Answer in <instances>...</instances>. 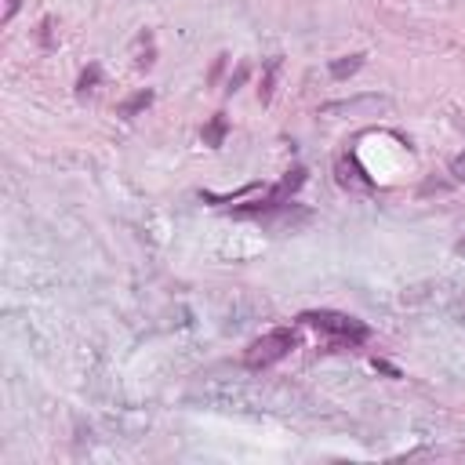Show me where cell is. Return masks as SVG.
I'll use <instances>...</instances> for the list:
<instances>
[{"mask_svg": "<svg viewBox=\"0 0 465 465\" xmlns=\"http://www.w3.org/2000/svg\"><path fill=\"white\" fill-rule=\"evenodd\" d=\"M298 346V334L291 327H273L269 334L255 338L251 346H247L244 353V363L251 367V371H262V367H273L276 360H284L291 349Z\"/></svg>", "mask_w": 465, "mask_h": 465, "instance_id": "cell-2", "label": "cell"}, {"mask_svg": "<svg viewBox=\"0 0 465 465\" xmlns=\"http://www.w3.org/2000/svg\"><path fill=\"white\" fill-rule=\"evenodd\" d=\"M18 8H22V0H8V11H4V22H11Z\"/></svg>", "mask_w": 465, "mask_h": 465, "instance_id": "cell-14", "label": "cell"}, {"mask_svg": "<svg viewBox=\"0 0 465 465\" xmlns=\"http://www.w3.org/2000/svg\"><path fill=\"white\" fill-rule=\"evenodd\" d=\"M226 62H229V55H219V58H214V66H211V73H207V84H219V80H222Z\"/></svg>", "mask_w": 465, "mask_h": 465, "instance_id": "cell-10", "label": "cell"}, {"mask_svg": "<svg viewBox=\"0 0 465 465\" xmlns=\"http://www.w3.org/2000/svg\"><path fill=\"white\" fill-rule=\"evenodd\" d=\"M51 29H55V18H40V26H37V40H40V48H55V33H51Z\"/></svg>", "mask_w": 465, "mask_h": 465, "instance_id": "cell-8", "label": "cell"}, {"mask_svg": "<svg viewBox=\"0 0 465 465\" xmlns=\"http://www.w3.org/2000/svg\"><path fill=\"white\" fill-rule=\"evenodd\" d=\"M153 62H157V48L149 44V48H146V51L135 58V66H138V70H153Z\"/></svg>", "mask_w": 465, "mask_h": 465, "instance_id": "cell-11", "label": "cell"}, {"mask_svg": "<svg viewBox=\"0 0 465 465\" xmlns=\"http://www.w3.org/2000/svg\"><path fill=\"white\" fill-rule=\"evenodd\" d=\"M375 371H382V375H389V378H404V375H400V367H393L389 360H378V356H375Z\"/></svg>", "mask_w": 465, "mask_h": 465, "instance_id": "cell-13", "label": "cell"}, {"mask_svg": "<svg viewBox=\"0 0 465 465\" xmlns=\"http://www.w3.org/2000/svg\"><path fill=\"white\" fill-rule=\"evenodd\" d=\"M360 66H363V55H360V51L342 55V58H334V62H331V77H334V80H349Z\"/></svg>", "mask_w": 465, "mask_h": 465, "instance_id": "cell-5", "label": "cell"}, {"mask_svg": "<svg viewBox=\"0 0 465 465\" xmlns=\"http://www.w3.org/2000/svg\"><path fill=\"white\" fill-rule=\"evenodd\" d=\"M305 327H317L320 334H327V353H342V349H356L371 338V327L349 313H334V309H305L298 317Z\"/></svg>", "mask_w": 465, "mask_h": 465, "instance_id": "cell-1", "label": "cell"}, {"mask_svg": "<svg viewBox=\"0 0 465 465\" xmlns=\"http://www.w3.org/2000/svg\"><path fill=\"white\" fill-rule=\"evenodd\" d=\"M247 77H251V66H247V62H244V66H240V70H236V73L229 77V87H226L229 95H233V91H240V87L247 84Z\"/></svg>", "mask_w": 465, "mask_h": 465, "instance_id": "cell-9", "label": "cell"}, {"mask_svg": "<svg viewBox=\"0 0 465 465\" xmlns=\"http://www.w3.org/2000/svg\"><path fill=\"white\" fill-rule=\"evenodd\" d=\"M226 135H229V120H226V113H214L204 128H200V138H204V146H211V149H219L222 142H226Z\"/></svg>", "mask_w": 465, "mask_h": 465, "instance_id": "cell-3", "label": "cell"}, {"mask_svg": "<svg viewBox=\"0 0 465 465\" xmlns=\"http://www.w3.org/2000/svg\"><path fill=\"white\" fill-rule=\"evenodd\" d=\"M276 66H280V58H269V70H266V77H262V84H258V102L266 106L269 99H273V84H276Z\"/></svg>", "mask_w": 465, "mask_h": 465, "instance_id": "cell-6", "label": "cell"}, {"mask_svg": "<svg viewBox=\"0 0 465 465\" xmlns=\"http://www.w3.org/2000/svg\"><path fill=\"white\" fill-rule=\"evenodd\" d=\"M451 178H454V182H465V153H458V157L451 160Z\"/></svg>", "mask_w": 465, "mask_h": 465, "instance_id": "cell-12", "label": "cell"}, {"mask_svg": "<svg viewBox=\"0 0 465 465\" xmlns=\"http://www.w3.org/2000/svg\"><path fill=\"white\" fill-rule=\"evenodd\" d=\"M99 80H102V70L95 66V62H91V66L80 73V80H77V91H80V95H87V91H95Z\"/></svg>", "mask_w": 465, "mask_h": 465, "instance_id": "cell-7", "label": "cell"}, {"mask_svg": "<svg viewBox=\"0 0 465 465\" xmlns=\"http://www.w3.org/2000/svg\"><path fill=\"white\" fill-rule=\"evenodd\" d=\"M153 99H157V95H153L149 87H142V91H135V95H131L128 102H120V109H116V113H120L124 120H131V116H138L142 109H149V106H153Z\"/></svg>", "mask_w": 465, "mask_h": 465, "instance_id": "cell-4", "label": "cell"}]
</instances>
